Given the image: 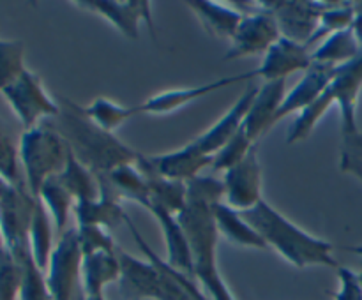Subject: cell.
Masks as SVG:
<instances>
[{
  "label": "cell",
  "mask_w": 362,
  "mask_h": 300,
  "mask_svg": "<svg viewBox=\"0 0 362 300\" xmlns=\"http://www.w3.org/2000/svg\"><path fill=\"white\" fill-rule=\"evenodd\" d=\"M37 198L25 182H9L0 175V235L7 251L20 263L28 253V232Z\"/></svg>",
  "instance_id": "obj_6"
},
{
  "label": "cell",
  "mask_w": 362,
  "mask_h": 300,
  "mask_svg": "<svg viewBox=\"0 0 362 300\" xmlns=\"http://www.w3.org/2000/svg\"><path fill=\"white\" fill-rule=\"evenodd\" d=\"M138 169L144 175L145 182H147L148 191H151V210L152 207L165 208V210L172 212L173 215L179 214L184 208L187 200V186L184 182H177V180L165 179L159 175L152 164L148 162L147 155H141L136 161Z\"/></svg>",
  "instance_id": "obj_22"
},
{
  "label": "cell",
  "mask_w": 362,
  "mask_h": 300,
  "mask_svg": "<svg viewBox=\"0 0 362 300\" xmlns=\"http://www.w3.org/2000/svg\"><path fill=\"white\" fill-rule=\"evenodd\" d=\"M81 300H106L105 295H95V296H83L81 295Z\"/></svg>",
  "instance_id": "obj_44"
},
{
  "label": "cell",
  "mask_w": 362,
  "mask_h": 300,
  "mask_svg": "<svg viewBox=\"0 0 362 300\" xmlns=\"http://www.w3.org/2000/svg\"><path fill=\"white\" fill-rule=\"evenodd\" d=\"M13 112L16 113L25 131L39 126L48 119H55L60 113L57 99L45 90L41 78L32 71H25L11 87L2 92Z\"/></svg>",
  "instance_id": "obj_7"
},
{
  "label": "cell",
  "mask_w": 362,
  "mask_h": 300,
  "mask_svg": "<svg viewBox=\"0 0 362 300\" xmlns=\"http://www.w3.org/2000/svg\"><path fill=\"white\" fill-rule=\"evenodd\" d=\"M0 246H4V244H2V235H0Z\"/></svg>",
  "instance_id": "obj_46"
},
{
  "label": "cell",
  "mask_w": 362,
  "mask_h": 300,
  "mask_svg": "<svg viewBox=\"0 0 362 300\" xmlns=\"http://www.w3.org/2000/svg\"><path fill=\"white\" fill-rule=\"evenodd\" d=\"M152 168L163 175L165 179L177 180V182H191L193 179L200 176L205 168L212 166L214 155H207L191 141L186 147L179 150L168 152V154L147 155Z\"/></svg>",
  "instance_id": "obj_18"
},
{
  "label": "cell",
  "mask_w": 362,
  "mask_h": 300,
  "mask_svg": "<svg viewBox=\"0 0 362 300\" xmlns=\"http://www.w3.org/2000/svg\"><path fill=\"white\" fill-rule=\"evenodd\" d=\"M110 182L113 191L120 200H131L140 203L145 210L151 207V191H148L147 182L140 173L136 164H126L113 169L108 176H103Z\"/></svg>",
  "instance_id": "obj_29"
},
{
  "label": "cell",
  "mask_w": 362,
  "mask_h": 300,
  "mask_svg": "<svg viewBox=\"0 0 362 300\" xmlns=\"http://www.w3.org/2000/svg\"><path fill=\"white\" fill-rule=\"evenodd\" d=\"M336 67L327 66V64L311 62V66L304 71L303 78L299 83L285 95V101L279 106L278 113H276L274 126L279 120L286 119V116L293 115L296 112H303L304 108L313 104L318 97L325 92V88L331 85L332 78H334Z\"/></svg>",
  "instance_id": "obj_16"
},
{
  "label": "cell",
  "mask_w": 362,
  "mask_h": 300,
  "mask_svg": "<svg viewBox=\"0 0 362 300\" xmlns=\"http://www.w3.org/2000/svg\"><path fill=\"white\" fill-rule=\"evenodd\" d=\"M350 28H352L354 35H356L362 48V0L361 2H354V21Z\"/></svg>",
  "instance_id": "obj_42"
},
{
  "label": "cell",
  "mask_w": 362,
  "mask_h": 300,
  "mask_svg": "<svg viewBox=\"0 0 362 300\" xmlns=\"http://www.w3.org/2000/svg\"><path fill=\"white\" fill-rule=\"evenodd\" d=\"M27 71L25 67L23 41H2L0 39V92L14 83Z\"/></svg>",
  "instance_id": "obj_34"
},
{
  "label": "cell",
  "mask_w": 362,
  "mask_h": 300,
  "mask_svg": "<svg viewBox=\"0 0 362 300\" xmlns=\"http://www.w3.org/2000/svg\"><path fill=\"white\" fill-rule=\"evenodd\" d=\"M258 90H260V87H258L257 83H253V81H250L246 90H244L243 95L235 101V104H233L232 108H230L228 112L211 127V129H207L204 134H200L197 140H193V143L197 145L204 154H218V152L225 147L226 141L243 127L244 119H246L247 112H250Z\"/></svg>",
  "instance_id": "obj_15"
},
{
  "label": "cell",
  "mask_w": 362,
  "mask_h": 300,
  "mask_svg": "<svg viewBox=\"0 0 362 300\" xmlns=\"http://www.w3.org/2000/svg\"><path fill=\"white\" fill-rule=\"evenodd\" d=\"M339 169L354 175L362 184V133L341 134V154H339Z\"/></svg>",
  "instance_id": "obj_38"
},
{
  "label": "cell",
  "mask_w": 362,
  "mask_h": 300,
  "mask_svg": "<svg viewBox=\"0 0 362 300\" xmlns=\"http://www.w3.org/2000/svg\"><path fill=\"white\" fill-rule=\"evenodd\" d=\"M257 78L255 69L246 71V73L235 74V76L228 78H219V80L209 81V83L198 85V87H187V88H177V90H168L163 92V94L154 95V97L147 99L145 102L136 106L138 115H145V113H151V115H165V113H173L177 109L184 108V106L191 104V102L198 101V99L205 97L209 94H214V92L223 90L226 87H232V85L239 83V81H250Z\"/></svg>",
  "instance_id": "obj_13"
},
{
  "label": "cell",
  "mask_w": 362,
  "mask_h": 300,
  "mask_svg": "<svg viewBox=\"0 0 362 300\" xmlns=\"http://www.w3.org/2000/svg\"><path fill=\"white\" fill-rule=\"evenodd\" d=\"M81 260L83 254L78 242L76 228H67L57 240L46 270L52 300H71L74 286L80 279Z\"/></svg>",
  "instance_id": "obj_9"
},
{
  "label": "cell",
  "mask_w": 362,
  "mask_h": 300,
  "mask_svg": "<svg viewBox=\"0 0 362 300\" xmlns=\"http://www.w3.org/2000/svg\"><path fill=\"white\" fill-rule=\"evenodd\" d=\"M21 265V288L20 300H52L48 282H46V272L35 265L34 258L28 253Z\"/></svg>",
  "instance_id": "obj_35"
},
{
  "label": "cell",
  "mask_w": 362,
  "mask_h": 300,
  "mask_svg": "<svg viewBox=\"0 0 362 300\" xmlns=\"http://www.w3.org/2000/svg\"><path fill=\"white\" fill-rule=\"evenodd\" d=\"M78 242H80L81 254H92L98 251H108L117 253V246L113 242L112 235H108L101 226H76Z\"/></svg>",
  "instance_id": "obj_39"
},
{
  "label": "cell",
  "mask_w": 362,
  "mask_h": 300,
  "mask_svg": "<svg viewBox=\"0 0 362 300\" xmlns=\"http://www.w3.org/2000/svg\"><path fill=\"white\" fill-rule=\"evenodd\" d=\"M99 180V198L90 201H78L73 214L76 215L78 226H101V228H115L126 221L127 212L120 205V198L110 186L106 179Z\"/></svg>",
  "instance_id": "obj_19"
},
{
  "label": "cell",
  "mask_w": 362,
  "mask_h": 300,
  "mask_svg": "<svg viewBox=\"0 0 362 300\" xmlns=\"http://www.w3.org/2000/svg\"><path fill=\"white\" fill-rule=\"evenodd\" d=\"M39 200L46 207V210L52 215V221L55 224V232L59 236L67 229V221H69V214L74 210V198L71 196L69 191L60 184V180L55 176H49L45 184H42L41 191H39Z\"/></svg>",
  "instance_id": "obj_30"
},
{
  "label": "cell",
  "mask_w": 362,
  "mask_h": 300,
  "mask_svg": "<svg viewBox=\"0 0 362 300\" xmlns=\"http://www.w3.org/2000/svg\"><path fill=\"white\" fill-rule=\"evenodd\" d=\"M0 175L9 182H20L18 175V152L0 127Z\"/></svg>",
  "instance_id": "obj_40"
},
{
  "label": "cell",
  "mask_w": 362,
  "mask_h": 300,
  "mask_svg": "<svg viewBox=\"0 0 362 300\" xmlns=\"http://www.w3.org/2000/svg\"><path fill=\"white\" fill-rule=\"evenodd\" d=\"M359 277H361V284H362V265H361V272H359Z\"/></svg>",
  "instance_id": "obj_45"
},
{
  "label": "cell",
  "mask_w": 362,
  "mask_h": 300,
  "mask_svg": "<svg viewBox=\"0 0 362 300\" xmlns=\"http://www.w3.org/2000/svg\"><path fill=\"white\" fill-rule=\"evenodd\" d=\"M74 4L80 9L105 18L127 39H138L140 23L147 25L152 37L156 35L152 2L147 0H76Z\"/></svg>",
  "instance_id": "obj_11"
},
{
  "label": "cell",
  "mask_w": 362,
  "mask_h": 300,
  "mask_svg": "<svg viewBox=\"0 0 362 300\" xmlns=\"http://www.w3.org/2000/svg\"><path fill=\"white\" fill-rule=\"evenodd\" d=\"M286 95V80H276V81H265L258 90L257 97H255L253 104H251L250 112H247L246 119H244V129H246L247 136L257 143L258 138L269 129L274 127L276 113H278L279 106L285 101Z\"/></svg>",
  "instance_id": "obj_20"
},
{
  "label": "cell",
  "mask_w": 362,
  "mask_h": 300,
  "mask_svg": "<svg viewBox=\"0 0 362 300\" xmlns=\"http://www.w3.org/2000/svg\"><path fill=\"white\" fill-rule=\"evenodd\" d=\"M311 52L304 44L279 37L264 55L260 66L255 69L257 78L265 81L286 80L290 74L297 71H306L311 66Z\"/></svg>",
  "instance_id": "obj_17"
},
{
  "label": "cell",
  "mask_w": 362,
  "mask_h": 300,
  "mask_svg": "<svg viewBox=\"0 0 362 300\" xmlns=\"http://www.w3.org/2000/svg\"><path fill=\"white\" fill-rule=\"evenodd\" d=\"M257 143L247 136L246 129H244L243 126L228 141H226L225 147H223L218 154H214V161H212L211 168L214 169V172H228L230 168L239 164V162L250 154V150Z\"/></svg>",
  "instance_id": "obj_36"
},
{
  "label": "cell",
  "mask_w": 362,
  "mask_h": 300,
  "mask_svg": "<svg viewBox=\"0 0 362 300\" xmlns=\"http://www.w3.org/2000/svg\"><path fill=\"white\" fill-rule=\"evenodd\" d=\"M345 249L349 251V253H354V254H357V256L362 258V244L361 246H349V247H345Z\"/></svg>",
  "instance_id": "obj_43"
},
{
  "label": "cell",
  "mask_w": 362,
  "mask_h": 300,
  "mask_svg": "<svg viewBox=\"0 0 362 300\" xmlns=\"http://www.w3.org/2000/svg\"><path fill=\"white\" fill-rule=\"evenodd\" d=\"M332 4L327 0H262L260 6L276 18L281 37L306 46L322 14Z\"/></svg>",
  "instance_id": "obj_8"
},
{
  "label": "cell",
  "mask_w": 362,
  "mask_h": 300,
  "mask_svg": "<svg viewBox=\"0 0 362 300\" xmlns=\"http://www.w3.org/2000/svg\"><path fill=\"white\" fill-rule=\"evenodd\" d=\"M81 295L95 296L105 295V288L112 282L120 281V261L119 251H98V253L85 254L81 260Z\"/></svg>",
  "instance_id": "obj_21"
},
{
  "label": "cell",
  "mask_w": 362,
  "mask_h": 300,
  "mask_svg": "<svg viewBox=\"0 0 362 300\" xmlns=\"http://www.w3.org/2000/svg\"><path fill=\"white\" fill-rule=\"evenodd\" d=\"M148 212L158 219L163 229L166 244V263L193 277V254H191L189 242L177 215L159 207H152Z\"/></svg>",
  "instance_id": "obj_23"
},
{
  "label": "cell",
  "mask_w": 362,
  "mask_h": 300,
  "mask_svg": "<svg viewBox=\"0 0 362 300\" xmlns=\"http://www.w3.org/2000/svg\"><path fill=\"white\" fill-rule=\"evenodd\" d=\"M339 289L334 293V300H362V284L359 274L339 265L338 268Z\"/></svg>",
  "instance_id": "obj_41"
},
{
  "label": "cell",
  "mask_w": 362,
  "mask_h": 300,
  "mask_svg": "<svg viewBox=\"0 0 362 300\" xmlns=\"http://www.w3.org/2000/svg\"><path fill=\"white\" fill-rule=\"evenodd\" d=\"M28 246H30V254L34 258L35 265L42 272L48 270L49 258H52L53 249V229H52V215L46 210L42 201L37 198L35 203L34 217L30 222V232H28Z\"/></svg>",
  "instance_id": "obj_28"
},
{
  "label": "cell",
  "mask_w": 362,
  "mask_h": 300,
  "mask_svg": "<svg viewBox=\"0 0 362 300\" xmlns=\"http://www.w3.org/2000/svg\"><path fill=\"white\" fill-rule=\"evenodd\" d=\"M334 104L341 113V134L359 131L357 126V102L362 90V53L352 62L336 67L334 78L329 85Z\"/></svg>",
  "instance_id": "obj_14"
},
{
  "label": "cell",
  "mask_w": 362,
  "mask_h": 300,
  "mask_svg": "<svg viewBox=\"0 0 362 300\" xmlns=\"http://www.w3.org/2000/svg\"><path fill=\"white\" fill-rule=\"evenodd\" d=\"M240 215L260 233L267 247H274L293 267H339L331 242L304 232L265 200L251 210L240 212Z\"/></svg>",
  "instance_id": "obj_4"
},
{
  "label": "cell",
  "mask_w": 362,
  "mask_h": 300,
  "mask_svg": "<svg viewBox=\"0 0 362 300\" xmlns=\"http://www.w3.org/2000/svg\"><path fill=\"white\" fill-rule=\"evenodd\" d=\"M334 106V99H332L329 88H325L324 94L317 99L311 106L304 108L299 113L296 120L292 122V126L288 127V134H286V143L293 145L297 141H303L313 133V129L317 127V124L324 119L325 113Z\"/></svg>",
  "instance_id": "obj_32"
},
{
  "label": "cell",
  "mask_w": 362,
  "mask_h": 300,
  "mask_svg": "<svg viewBox=\"0 0 362 300\" xmlns=\"http://www.w3.org/2000/svg\"><path fill=\"white\" fill-rule=\"evenodd\" d=\"M186 6L197 14L202 27L209 34L218 39H228V41L233 39L237 27L244 16L235 7L214 2V0H189V2H186Z\"/></svg>",
  "instance_id": "obj_24"
},
{
  "label": "cell",
  "mask_w": 362,
  "mask_h": 300,
  "mask_svg": "<svg viewBox=\"0 0 362 300\" xmlns=\"http://www.w3.org/2000/svg\"><path fill=\"white\" fill-rule=\"evenodd\" d=\"M187 186V200L177 214L193 254V277L212 300H235L218 267L219 232L214 208L225 198V184L216 176H197Z\"/></svg>",
  "instance_id": "obj_1"
},
{
  "label": "cell",
  "mask_w": 362,
  "mask_h": 300,
  "mask_svg": "<svg viewBox=\"0 0 362 300\" xmlns=\"http://www.w3.org/2000/svg\"><path fill=\"white\" fill-rule=\"evenodd\" d=\"M225 203L237 212H246L257 207L262 198V164L258 148L255 145L250 154L237 166L225 172Z\"/></svg>",
  "instance_id": "obj_12"
},
{
  "label": "cell",
  "mask_w": 362,
  "mask_h": 300,
  "mask_svg": "<svg viewBox=\"0 0 362 300\" xmlns=\"http://www.w3.org/2000/svg\"><path fill=\"white\" fill-rule=\"evenodd\" d=\"M354 21V2H334L324 14H322L318 27L311 39L308 41L306 48H317L322 41L331 37L336 32L346 30L352 27Z\"/></svg>",
  "instance_id": "obj_33"
},
{
  "label": "cell",
  "mask_w": 362,
  "mask_h": 300,
  "mask_svg": "<svg viewBox=\"0 0 362 300\" xmlns=\"http://www.w3.org/2000/svg\"><path fill=\"white\" fill-rule=\"evenodd\" d=\"M83 112L95 126L105 129L106 133H113L122 124H126L127 120L138 115L136 106H122L119 102H113L108 97L94 99L90 104L85 106Z\"/></svg>",
  "instance_id": "obj_31"
},
{
  "label": "cell",
  "mask_w": 362,
  "mask_h": 300,
  "mask_svg": "<svg viewBox=\"0 0 362 300\" xmlns=\"http://www.w3.org/2000/svg\"><path fill=\"white\" fill-rule=\"evenodd\" d=\"M279 37L281 34H279L278 21L271 11L264 9L262 6L255 7L243 16L235 35L230 41V49L225 53V60H239L267 53Z\"/></svg>",
  "instance_id": "obj_10"
},
{
  "label": "cell",
  "mask_w": 362,
  "mask_h": 300,
  "mask_svg": "<svg viewBox=\"0 0 362 300\" xmlns=\"http://www.w3.org/2000/svg\"><path fill=\"white\" fill-rule=\"evenodd\" d=\"M124 222L145 256V260H140L119 251L120 284L124 292L134 299L148 300H209L207 295L197 288L191 275L173 268L154 253L129 215Z\"/></svg>",
  "instance_id": "obj_3"
},
{
  "label": "cell",
  "mask_w": 362,
  "mask_h": 300,
  "mask_svg": "<svg viewBox=\"0 0 362 300\" xmlns=\"http://www.w3.org/2000/svg\"><path fill=\"white\" fill-rule=\"evenodd\" d=\"M64 187L71 193L74 201H90L99 198V180L90 169L85 164H81L80 159L73 154L69 148L66 166L62 172L57 175Z\"/></svg>",
  "instance_id": "obj_26"
},
{
  "label": "cell",
  "mask_w": 362,
  "mask_h": 300,
  "mask_svg": "<svg viewBox=\"0 0 362 300\" xmlns=\"http://www.w3.org/2000/svg\"><path fill=\"white\" fill-rule=\"evenodd\" d=\"M21 265L0 246V300H20Z\"/></svg>",
  "instance_id": "obj_37"
},
{
  "label": "cell",
  "mask_w": 362,
  "mask_h": 300,
  "mask_svg": "<svg viewBox=\"0 0 362 300\" xmlns=\"http://www.w3.org/2000/svg\"><path fill=\"white\" fill-rule=\"evenodd\" d=\"M214 215L219 235L228 239L232 244L243 247H253V249L260 251L267 249V244L262 239L260 233L240 215V212L226 205L225 201L216 205Z\"/></svg>",
  "instance_id": "obj_25"
},
{
  "label": "cell",
  "mask_w": 362,
  "mask_h": 300,
  "mask_svg": "<svg viewBox=\"0 0 362 300\" xmlns=\"http://www.w3.org/2000/svg\"><path fill=\"white\" fill-rule=\"evenodd\" d=\"M60 106L55 122H48L62 134L73 154L87 166L98 179L108 176L113 169L126 164H136L140 154L120 141L113 133L95 126L83 112V106L71 99L57 95Z\"/></svg>",
  "instance_id": "obj_2"
},
{
  "label": "cell",
  "mask_w": 362,
  "mask_h": 300,
  "mask_svg": "<svg viewBox=\"0 0 362 300\" xmlns=\"http://www.w3.org/2000/svg\"><path fill=\"white\" fill-rule=\"evenodd\" d=\"M362 53L359 41L354 35L352 28L336 32L331 37L322 41L317 48L311 52V60L313 62L327 64V66H343V64L352 62Z\"/></svg>",
  "instance_id": "obj_27"
},
{
  "label": "cell",
  "mask_w": 362,
  "mask_h": 300,
  "mask_svg": "<svg viewBox=\"0 0 362 300\" xmlns=\"http://www.w3.org/2000/svg\"><path fill=\"white\" fill-rule=\"evenodd\" d=\"M67 155L69 145L48 120L21 134L18 157L25 169V184L35 198L49 176L62 172Z\"/></svg>",
  "instance_id": "obj_5"
}]
</instances>
